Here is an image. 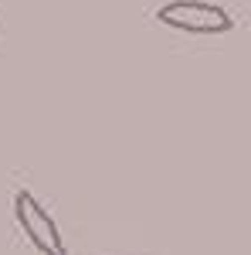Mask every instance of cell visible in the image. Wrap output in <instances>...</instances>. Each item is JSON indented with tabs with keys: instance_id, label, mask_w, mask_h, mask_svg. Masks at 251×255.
Returning <instances> with one entry per match:
<instances>
[{
	"instance_id": "1",
	"label": "cell",
	"mask_w": 251,
	"mask_h": 255,
	"mask_svg": "<svg viewBox=\"0 0 251 255\" xmlns=\"http://www.w3.org/2000/svg\"><path fill=\"white\" fill-rule=\"evenodd\" d=\"M156 20L183 34H228L234 27L231 14L207 0H170L156 10Z\"/></svg>"
},
{
	"instance_id": "2",
	"label": "cell",
	"mask_w": 251,
	"mask_h": 255,
	"mask_svg": "<svg viewBox=\"0 0 251 255\" xmlns=\"http://www.w3.org/2000/svg\"><path fill=\"white\" fill-rule=\"evenodd\" d=\"M14 218H17L24 238H27L41 255H68L55 218L41 208V201L31 194V191H17V194H14Z\"/></svg>"
}]
</instances>
